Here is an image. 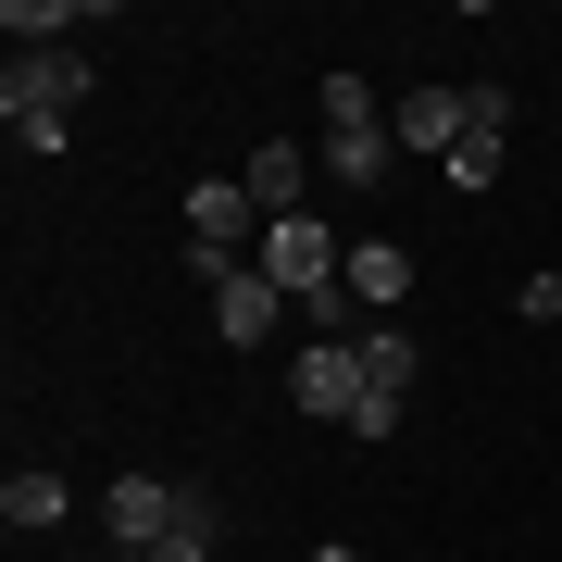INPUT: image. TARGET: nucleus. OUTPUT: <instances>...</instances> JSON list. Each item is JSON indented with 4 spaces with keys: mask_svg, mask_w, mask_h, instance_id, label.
<instances>
[{
    "mask_svg": "<svg viewBox=\"0 0 562 562\" xmlns=\"http://www.w3.org/2000/svg\"><path fill=\"white\" fill-rule=\"evenodd\" d=\"M288 401H301L313 425H362V401H375V387H362V350L350 338H301V362H288Z\"/></svg>",
    "mask_w": 562,
    "mask_h": 562,
    "instance_id": "1",
    "label": "nucleus"
},
{
    "mask_svg": "<svg viewBox=\"0 0 562 562\" xmlns=\"http://www.w3.org/2000/svg\"><path fill=\"white\" fill-rule=\"evenodd\" d=\"M76 101H88V50H13V76H0L13 125H76Z\"/></svg>",
    "mask_w": 562,
    "mask_h": 562,
    "instance_id": "2",
    "label": "nucleus"
},
{
    "mask_svg": "<svg viewBox=\"0 0 562 562\" xmlns=\"http://www.w3.org/2000/svg\"><path fill=\"white\" fill-rule=\"evenodd\" d=\"M338 301H350V325H387L413 301V250L401 238H350V262H338Z\"/></svg>",
    "mask_w": 562,
    "mask_h": 562,
    "instance_id": "3",
    "label": "nucleus"
},
{
    "mask_svg": "<svg viewBox=\"0 0 562 562\" xmlns=\"http://www.w3.org/2000/svg\"><path fill=\"white\" fill-rule=\"evenodd\" d=\"M387 138H401V150H462V138H475V101H462V88H401V101H387Z\"/></svg>",
    "mask_w": 562,
    "mask_h": 562,
    "instance_id": "4",
    "label": "nucleus"
},
{
    "mask_svg": "<svg viewBox=\"0 0 562 562\" xmlns=\"http://www.w3.org/2000/svg\"><path fill=\"white\" fill-rule=\"evenodd\" d=\"M188 238H213V250H262V201H250V176H201L188 188Z\"/></svg>",
    "mask_w": 562,
    "mask_h": 562,
    "instance_id": "5",
    "label": "nucleus"
},
{
    "mask_svg": "<svg viewBox=\"0 0 562 562\" xmlns=\"http://www.w3.org/2000/svg\"><path fill=\"white\" fill-rule=\"evenodd\" d=\"M213 325H225V350H262V338L288 325V288H276V276H225V288H213Z\"/></svg>",
    "mask_w": 562,
    "mask_h": 562,
    "instance_id": "6",
    "label": "nucleus"
},
{
    "mask_svg": "<svg viewBox=\"0 0 562 562\" xmlns=\"http://www.w3.org/2000/svg\"><path fill=\"white\" fill-rule=\"evenodd\" d=\"M101 513H113V538H125V562H150L162 538H176V487H162V475H125V487H113Z\"/></svg>",
    "mask_w": 562,
    "mask_h": 562,
    "instance_id": "7",
    "label": "nucleus"
},
{
    "mask_svg": "<svg viewBox=\"0 0 562 562\" xmlns=\"http://www.w3.org/2000/svg\"><path fill=\"white\" fill-rule=\"evenodd\" d=\"M250 201H262V225H276V213H313V150L301 138H262L250 150Z\"/></svg>",
    "mask_w": 562,
    "mask_h": 562,
    "instance_id": "8",
    "label": "nucleus"
},
{
    "mask_svg": "<svg viewBox=\"0 0 562 562\" xmlns=\"http://www.w3.org/2000/svg\"><path fill=\"white\" fill-rule=\"evenodd\" d=\"M350 350H362V387H375V401H413V362H425V350L401 338V325H362Z\"/></svg>",
    "mask_w": 562,
    "mask_h": 562,
    "instance_id": "9",
    "label": "nucleus"
},
{
    "mask_svg": "<svg viewBox=\"0 0 562 562\" xmlns=\"http://www.w3.org/2000/svg\"><path fill=\"white\" fill-rule=\"evenodd\" d=\"M0 513H13V538H50V525L76 513V487H63V475H38V462H25V475L0 487Z\"/></svg>",
    "mask_w": 562,
    "mask_h": 562,
    "instance_id": "10",
    "label": "nucleus"
},
{
    "mask_svg": "<svg viewBox=\"0 0 562 562\" xmlns=\"http://www.w3.org/2000/svg\"><path fill=\"white\" fill-rule=\"evenodd\" d=\"M76 13H88V0H0V38H13V50H76V38H63Z\"/></svg>",
    "mask_w": 562,
    "mask_h": 562,
    "instance_id": "11",
    "label": "nucleus"
},
{
    "mask_svg": "<svg viewBox=\"0 0 562 562\" xmlns=\"http://www.w3.org/2000/svg\"><path fill=\"white\" fill-rule=\"evenodd\" d=\"M375 125H387L375 88H362V76H325V138H375Z\"/></svg>",
    "mask_w": 562,
    "mask_h": 562,
    "instance_id": "12",
    "label": "nucleus"
},
{
    "mask_svg": "<svg viewBox=\"0 0 562 562\" xmlns=\"http://www.w3.org/2000/svg\"><path fill=\"white\" fill-rule=\"evenodd\" d=\"M387 162H401L387 125H375V138H325V176H338V188H387Z\"/></svg>",
    "mask_w": 562,
    "mask_h": 562,
    "instance_id": "13",
    "label": "nucleus"
},
{
    "mask_svg": "<svg viewBox=\"0 0 562 562\" xmlns=\"http://www.w3.org/2000/svg\"><path fill=\"white\" fill-rule=\"evenodd\" d=\"M438 176L462 188V201H487V188H501V138H462V150L438 162Z\"/></svg>",
    "mask_w": 562,
    "mask_h": 562,
    "instance_id": "14",
    "label": "nucleus"
},
{
    "mask_svg": "<svg viewBox=\"0 0 562 562\" xmlns=\"http://www.w3.org/2000/svg\"><path fill=\"white\" fill-rule=\"evenodd\" d=\"M525 325H562V276H525Z\"/></svg>",
    "mask_w": 562,
    "mask_h": 562,
    "instance_id": "15",
    "label": "nucleus"
},
{
    "mask_svg": "<svg viewBox=\"0 0 562 562\" xmlns=\"http://www.w3.org/2000/svg\"><path fill=\"white\" fill-rule=\"evenodd\" d=\"M313 562H362V550H338V538H325V550H313Z\"/></svg>",
    "mask_w": 562,
    "mask_h": 562,
    "instance_id": "16",
    "label": "nucleus"
}]
</instances>
